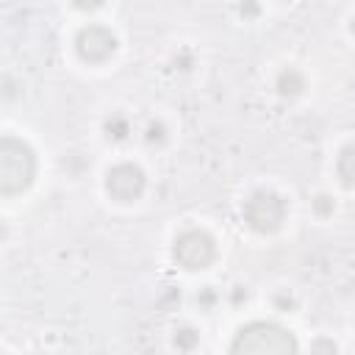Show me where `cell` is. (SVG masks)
Wrapping results in <instances>:
<instances>
[{
	"instance_id": "5",
	"label": "cell",
	"mask_w": 355,
	"mask_h": 355,
	"mask_svg": "<svg viewBox=\"0 0 355 355\" xmlns=\"http://www.w3.org/2000/svg\"><path fill=\"white\" fill-rule=\"evenodd\" d=\"M144 189H147V175L133 161H119L105 172V191L116 202H133L144 194Z\"/></svg>"
},
{
	"instance_id": "14",
	"label": "cell",
	"mask_w": 355,
	"mask_h": 355,
	"mask_svg": "<svg viewBox=\"0 0 355 355\" xmlns=\"http://www.w3.org/2000/svg\"><path fill=\"white\" fill-rule=\"evenodd\" d=\"M197 302H200L202 308H211V305L216 302V291H214L211 286H205V288H202V294H197Z\"/></svg>"
},
{
	"instance_id": "7",
	"label": "cell",
	"mask_w": 355,
	"mask_h": 355,
	"mask_svg": "<svg viewBox=\"0 0 355 355\" xmlns=\"http://www.w3.org/2000/svg\"><path fill=\"white\" fill-rule=\"evenodd\" d=\"M275 89H277L283 97H297V94H302V89H305V75H302L300 69H294V67H286V69L277 75Z\"/></svg>"
},
{
	"instance_id": "1",
	"label": "cell",
	"mask_w": 355,
	"mask_h": 355,
	"mask_svg": "<svg viewBox=\"0 0 355 355\" xmlns=\"http://www.w3.org/2000/svg\"><path fill=\"white\" fill-rule=\"evenodd\" d=\"M230 355H300L294 336L272 322H250L244 324L233 344Z\"/></svg>"
},
{
	"instance_id": "10",
	"label": "cell",
	"mask_w": 355,
	"mask_h": 355,
	"mask_svg": "<svg viewBox=\"0 0 355 355\" xmlns=\"http://www.w3.org/2000/svg\"><path fill=\"white\" fill-rule=\"evenodd\" d=\"M166 139H169L166 125H164L161 119H150L147 128H144V141H147V147H161Z\"/></svg>"
},
{
	"instance_id": "6",
	"label": "cell",
	"mask_w": 355,
	"mask_h": 355,
	"mask_svg": "<svg viewBox=\"0 0 355 355\" xmlns=\"http://www.w3.org/2000/svg\"><path fill=\"white\" fill-rule=\"evenodd\" d=\"M75 50L83 61L89 64H100L105 58L114 55L116 50V36L111 33V28L105 25H83L75 36Z\"/></svg>"
},
{
	"instance_id": "8",
	"label": "cell",
	"mask_w": 355,
	"mask_h": 355,
	"mask_svg": "<svg viewBox=\"0 0 355 355\" xmlns=\"http://www.w3.org/2000/svg\"><path fill=\"white\" fill-rule=\"evenodd\" d=\"M336 175L347 189H355V144H347L336 158Z\"/></svg>"
},
{
	"instance_id": "4",
	"label": "cell",
	"mask_w": 355,
	"mask_h": 355,
	"mask_svg": "<svg viewBox=\"0 0 355 355\" xmlns=\"http://www.w3.org/2000/svg\"><path fill=\"white\" fill-rule=\"evenodd\" d=\"M172 258L189 269V272H197V269H208L214 261H216V241L208 230L202 227H186L175 236V244H172Z\"/></svg>"
},
{
	"instance_id": "11",
	"label": "cell",
	"mask_w": 355,
	"mask_h": 355,
	"mask_svg": "<svg viewBox=\"0 0 355 355\" xmlns=\"http://www.w3.org/2000/svg\"><path fill=\"white\" fill-rule=\"evenodd\" d=\"M197 344H200V333H197L194 327L183 324V327L175 330V347H178L180 352H191Z\"/></svg>"
},
{
	"instance_id": "13",
	"label": "cell",
	"mask_w": 355,
	"mask_h": 355,
	"mask_svg": "<svg viewBox=\"0 0 355 355\" xmlns=\"http://www.w3.org/2000/svg\"><path fill=\"white\" fill-rule=\"evenodd\" d=\"M333 208H336V202H333L327 194H319V197L313 200V211H316L319 216H327V214H333Z\"/></svg>"
},
{
	"instance_id": "2",
	"label": "cell",
	"mask_w": 355,
	"mask_h": 355,
	"mask_svg": "<svg viewBox=\"0 0 355 355\" xmlns=\"http://www.w3.org/2000/svg\"><path fill=\"white\" fill-rule=\"evenodd\" d=\"M36 178V153L28 141L6 136L0 144V189L6 197L25 191Z\"/></svg>"
},
{
	"instance_id": "12",
	"label": "cell",
	"mask_w": 355,
	"mask_h": 355,
	"mask_svg": "<svg viewBox=\"0 0 355 355\" xmlns=\"http://www.w3.org/2000/svg\"><path fill=\"white\" fill-rule=\"evenodd\" d=\"M311 355H338V344L333 341V338H316L313 344H311Z\"/></svg>"
},
{
	"instance_id": "3",
	"label": "cell",
	"mask_w": 355,
	"mask_h": 355,
	"mask_svg": "<svg viewBox=\"0 0 355 355\" xmlns=\"http://www.w3.org/2000/svg\"><path fill=\"white\" fill-rule=\"evenodd\" d=\"M286 214H288L286 200L272 189L252 191L241 205V219L255 233H275L286 222Z\"/></svg>"
},
{
	"instance_id": "9",
	"label": "cell",
	"mask_w": 355,
	"mask_h": 355,
	"mask_svg": "<svg viewBox=\"0 0 355 355\" xmlns=\"http://www.w3.org/2000/svg\"><path fill=\"white\" fill-rule=\"evenodd\" d=\"M103 133H105V139H111V141H125V139L130 136V122H128V116H125V114H111V116L103 122Z\"/></svg>"
},
{
	"instance_id": "15",
	"label": "cell",
	"mask_w": 355,
	"mask_h": 355,
	"mask_svg": "<svg viewBox=\"0 0 355 355\" xmlns=\"http://www.w3.org/2000/svg\"><path fill=\"white\" fill-rule=\"evenodd\" d=\"M352 33H355V19H352Z\"/></svg>"
}]
</instances>
